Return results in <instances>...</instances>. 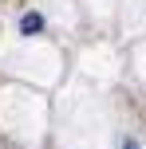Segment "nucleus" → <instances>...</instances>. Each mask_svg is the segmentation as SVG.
Masks as SVG:
<instances>
[{"label": "nucleus", "mask_w": 146, "mask_h": 149, "mask_svg": "<svg viewBox=\"0 0 146 149\" xmlns=\"http://www.w3.org/2000/svg\"><path fill=\"white\" fill-rule=\"evenodd\" d=\"M39 28H44V16H39V12H24L20 16V31H24V36H36Z\"/></svg>", "instance_id": "1"}, {"label": "nucleus", "mask_w": 146, "mask_h": 149, "mask_svg": "<svg viewBox=\"0 0 146 149\" xmlns=\"http://www.w3.org/2000/svg\"><path fill=\"white\" fill-rule=\"evenodd\" d=\"M123 149H138V141H134V137H126V141H123Z\"/></svg>", "instance_id": "2"}]
</instances>
